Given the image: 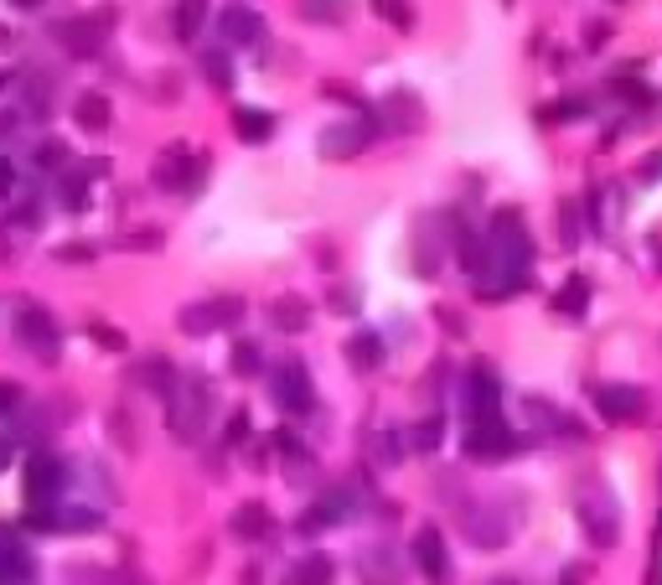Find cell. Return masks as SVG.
I'll return each instance as SVG.
<instances>
[{"instance_id": "cell-1", "label": "cell", "mask_w": 662, "mask_h": 585, "mask_svg": "<svg viewBox=\"0 0 662 585\" xmlns=\"http://www.w3.org/2000/svg\"><path fill=\"white\" fill-rule=\"evenodd\" d=\"M114 21H120V5H93V11H83V16H67V21H58L52 27V36L62 42V52L78 62H93L99 52H104V36L114 31Z\"/></svg>"}, {"instance_id": "cell-2", "label": "cell", "mask_w": 662, "mask_h": 585, "mask_svg": "<svg viewBox=\"0 0 662 585\" xmlns=\"http://www.w3.org/2000/svg\"><path fill=\"white\" fill-rule=\"evenodd\" d=\"M208 409H212L208 378L186 373V383H177V394H171V435L177 440H197L202 425H208Z\"/></svg>"}, {"instance_id": "cell-3", "label": "cell", "mask_w": 662, "mask_h": 585, "mask_svg": "<svg viewBox=\"0 0 662 585\" xmlns=\"http://www.w3.org/2000/svg\"><path fill=\"white\" fill-rule=\"evenodd\" d=\"M373 135H378V115H367V109H362L358 120L327 124V130H321V146H316V151L327 155V161H352V155H362L367 146H373Z\"/></svg>"}, {"instance_id": "cell-4", "label": "cell", "mask_w": 662, "mask_h": 585, "mask_svg": "<svg viewBox=\"0 0 662 585\" xmlns=\"http://www.w3.org/2000/svg\"><path fill=\"white\" fill-rule=\"evenodd\" d=\"M16 342L31 347L36 358H58V321H52V311L36 306V301H21V311H16Z\"/></svg>"}, {"instance_id": "cell-5", "label": "cell", "mask_w": 662, "mask_h": 585, "mask_svg": "<svg viewBox=\"0 0 662 585\" xmlns=\"http://www.w3.org/2000/svg\"><path fill=\"white\" fill-rule=\"evenodd\" d=\"M512 446H517V435L508 431L502 415H482L466 431V456H477V462H502V456H512Z\"/></svg>"}, {"instance_id": "cell-6", "label": "cell", "mask_w": 662, "mask_h": 585, "mask_svg": "<svg viewBox=\"0 0 662 585\" xmlns=\"http://www.w3.org/2000/svg\"><path fill=\"white\" fill-rule=\"evenodd\" d=\"M424 99L414 89H393L378 109V130H393V135H420L424 130Z\"/></svg>"}, {"instance_id": "cell-7", "label": "cell", "mask_w": 662, "mask_h": 585, "mask_svg": "<svg viewBox=\"0 0 662 585\" xmlns=\"http://www.w3.org/2000/svg\"><path fill=\"white\" fill-rule=\"evenodd\" d=\"M21 482H27V502L31 508H47L52 497L62 493V482H67V466H62V456H31L27 471H21Z\"/></svg>"}, {"instance_id": "cell-8", "label": "cell", "mask_w": 662, "mask_h": 585, "mask_svg": "<svg viewBox=\"0 0 662 585\" xmlns=\"http://www.w3.org/2000/svg\"><path fill=\"white\" fill-rule=\"evenodd\" d=\"M590 404L601 409L605 420H636V415L647 409L642 389H632V383H595V389H590Z\"/></svg>"}, {"instance_id": "cell-9", "label": "cell", "mask_w": 662, "mask_h": 585, "mask_svg": "<svg viewBox=\"0 0 662 585\" xmlns=\"http://www.w3.org/2000/svg\"><path fill=\"white\" fill-rule=\"evenodd\" d=\"M270 389L290 415H305V409H311V373H305V363H280L274 378H270Z\"/></svg>"}, {"instance_id": "cell-10", "label": "cell", "mask_w": 662, "mask_h": 585, "mask_svg": "<svg viewBox=\"0 0 662 585\" xmlns=\"http://www.w3.org/2000/svg\"><path fill=\"white\" fill-rule=\"evenodd\" d=\"M579 524L590 534V544H616V534H621V518H616V502L605 493H590L579 502Z\"/></svg>"}, {"instance_id": "cell-11", "label": "cell", "mask_w": 662, "mask_h": 585, "mask_svg": "<svg viewBox=\"0 0 662 585\" xmlns=\"http://www.w3.org/2000/svg\"><path fill=\"white\" fill-rule=\"evenodd\" d=\"M217 31H223V42L248 47V42H259V36H264V16H259V11H248V5H228V11H217Z\"/></svg>"}, {"instance_id": "cell-12", "label": "cell", "mask_w": 662, "mask_h": 585, "mask_svg": "<svg viewBox=\"0 0 662 585\" xmlns=\"http://www.w3.org/2000/svg\"><path fill=\"white\" fill-rule=\"evenodd\" d=\"M73 120H78V130H83V135H104V130H109V120H114L109 93H104V89H83L78 99H73Z\"/></svg>"}, {"instance_id": "cell-13", "label": "cell", "mask_w": 662, "mask_h": 585, "mask_svg": "<svg viewBox=\"0 0 662 585\" xmlns=\"http://www.w3.org/2000/svg\"><path fill=\"white\" fill-rule=\"evenodd\" d=\"M414 559H420V570L430 581H451V555H445V539H440V528H420L414 534Z\"/></svg>"}, {"instance_id": "cell-14", "label": "cell", "mask_w": 662, "mask_h": 585, "mask_svg": "<svg viewBox=\"0 0 662 585\" xmlns=\"http://www.w3.org/2000/svg\"><path fill=\"white\" fill-rule=\"evenodd\" d=\"M466 404H471V420H482V415H502L497 404H502V389H497V373L486 368H471L466 378Z\"/></svg>"}, {"instance_id": "cell-15", "label": "cell", "mask_w": 662, "mask_h": 585, "mask_svg": "<svg viewBox=\"0 0 662 585\" xmlns=\"http://www.w3.org/2000/svg\"><path fill=\"white\" fill-rule=\"evenodd\" d=\"M130 378H135L140 389L161 394V399H171V394H177V373H171V363H166V358H146V363L130 373Z\"/></svg>"}, {"instance_id": "cell-16", "label": "cell", "mask_w": 662, "mask_h": 585, "mask_svg": "<svg viewBox=\"0 0 662 585\" xmlns=\"http://www.w3.org/2000/svg\"><path fill=\"white\" fill-rule=\"evenodd\" d=\"M228 528H233V534H239V539H248V544H254V539H270V508H264V502H243L239 513H233V518H228Z\"/></svg>"}, {"instance_id": "cell-17", "label": "cell", "mask_w": 662, "mask_h": 585, "mask_svg": "<svg viewBox=\"0 0 662 585\" xmlns=\"http://www.w3.org/2000/svg\"><path fill=\"white\" fill-rule=\"evenodd\" d=\"M270 321L280 327V332H290V337H296V332H305V327H311V306H305L301 296H280V301L270 306Z\"/></svg>"}, {"instance_id": "cell-18", "label": "cell", "mask_w": 662, "mask_h": 585, "mask_svg": "<svg viewBox=\"0 0 662 585\" xmlns=\"http://www.w3.org/2000/svg\"><path fill=\"white\" fill-rule=\"evenodd\" d=\"M233 130H239L243 146H264L274 135V115H264V109H233Z\"/></svg>"}, {"instance_id": "cell-19", "label": "cell", "mask_w": 662, "mask_h": 585, "mask_svg": "<svg viewBox=\"0 0 662 585\" xmlns=\"http://www.w3.org/2000/svg\"><path fill=\"white\" fill-rule=\"evenodd\" d=\"M331 575H336V565L327 555H305L301 565H290L285 585H331Z\"/></svg>"}, {"instance_id": "cell-20", "label": "cell", "mask_w": 662, "mask_h": 585, "mask_svg": "<svg viewBox=\"0 0 662 585\" xmlns=\"http://www.w3.org/2000/svg\"><path fill=\"white\" fill-rule=\"evenodd\" d=\"M202 21H208V0H177V5H171V31H177L181 42L197 36Z\"/></svg>"}, {"instance_id": "cell-21", "label": "cell", "mask_w": 662, "mask_h": 585, "mask_svg": "<svg viewBox=\"0 0 662 585\" xmlns=\"http://www.w3.org/2000/svg\"><path fill=\"white\" fill-rule=\"evenodd\" d=\"M347 363L362 373H373L383 363V342L373 337V332H358V337H347Z\"/></svg>"}, {"instance_id": "cell-22", "label": "cell", "mask_w": 662, "mask_h": 585, "mask_svg": "<svg viewBox=\"0 0 662 585\" xmlns=\"http://www.w3.org/2000/svg\"><path fill=\"white\" fill-rule=\"evenodd\" d=\"M197 62H202V73H208V83H212L217 93L233 89V58H228L223 47H208V52H202Z\"/></svg>"}, {"instance_id": "cell-23", "label": "cell", "mask_w": 662, "mask_h": 585, "mask_svg": "<svg viewBox=\"0 0 662 585\" xmlns=\"http://www.w3.org/2000/svg\"><path fill=\"white\" fill-rule=\"evenodd\" d=\"M585 301H590V280L570 275V280H564V290L554 296V311H564V316H585Z\"/></svg>"}, {"instance_id": "cell-24", "label": "cell", "mask_w": 662, "mask_h": 585, "mask_svg": "<svg viewBox=\"0 0 662 585\" xmlns=\"http://www.w3.org/2000/svg\"><path fill=\"white\" fill-rule=\"evenodd\" d=\"M554 228H559V244L564 249L579 244V202H574V197H564V202L554 208Z\"/></svg>"}, {"instance_id": "cell-25", "label": "cell", "mask_w": 662, "mask_h": 585, "mask_svg": "<svg viewBox=\"0 0 662 585\" xmlns=\"http://www.w3.org/2000/svg\"><path fill=\"white\" fill-rule=\"evenodd\" d=\"M590 104L579 99V93H570V99H559V104H543L539 109V124H570V120H579Z\"/></svg>"}, {"instance_id": "cell-26", "label": "cell", "mask_w": 662, "mask_h": 585, "mask_svg": "<svg viewBox=\"0 0 662 585\" xmlns=\"http://www.w3.org/2000/svg\"><path fill=\"white\" fill-rule=\"evenodd\" d=\"M177 327H181V332H192V337H208V332H217L212 301H208V306H186V311L177 316Z\"/></svg>"}, {"instance_id": "cell-27", "label": "cell", "mask_w": 662, "mask_h": 585, "mask_svg": "<svg viewBox=\"0 0 662 585\" xmlns=\"http://www.w3.org/2000/svg\"><path fill=\"white\" fill-rule=\"evenodd\" d=\"M342 0H301V21H316V27H331V21H342Z\"/></svg>"}, {"instance_id": "cell-28", "label": "cell", "mask_w": 662, "mask_h": 585, "mask_svg": "<svg viewBox=\"0 0 662 585\" xmlns=\"http://www.w3.org/2000/svg\"><path fill=\"white\" fill-rule=\"evenodd\" d=\"M58 528L93 534V528H104V513H93V508H62V513H58Z\"/></svg>"}, {"instance_id": "cell-29", "label": "cell", "mask_w": 662, "mask_h": 585, "mask_svg": "<svg viewBox=\"0 0 662 585\" xmlns=\"http://www.w3.org/2000/svg\"><path fill=\"white\" fill-rule=\"evenodd\" d=\"M58 197L67 213H83L89 208V186H83V177H58Z\"/></svg>"}, {"instance_id": "cell-30", "label": "cell", "mask_w": 662, "mask_h": 585, "mask_svg": "<svg viewBox=\"0 0 662 585\" xmlns=\"http://www.w3.org/2000/svg\"><path fill=\"white\" fill-rule=\"evenodd\" d=\"M445 440V420L440 415H424L420 425H414V451H435Z\"/></svg>"}, {"instance_id": "cell-31", "label": "cell", "mask_w": 662, "mask_h": 585, "mask_svg": "<svg viewBox=\"0 0 662 585\" xmlns=\"http://www.w3.org/2000/svg\"><path fill=\"white\" fill-rule=\"evenodd\" d=\"M373 11L389 21V27H398V31H414V11L404 5V0H373Z\"/></svg>"}, {"instance_id": "cell-32", "label": "cell", "mask_w": 662, "mask_h": 585, "mask_svg": "<svg viewBox=\"0 0 662 585\" xmlns=\"http://www.w3.org/2000/svg\"><path fill=\"white\" fill-rule=\"evenodd\" d=\"M611 89L621 93L627 104H642V109H652V99H658V89H647V83H636V78H616Z\"/></svg>"}, {"instance_id": "cell-33", "label": "cell", "mask_w": 662, "mask_h": 585, "mask_svg": "<svg viewBox=\"0 0 662 585\" xmlns=\"http://www.w3.org/2000/svg\"><path fill=\"white\" fill-rule=\"evenodd\" d=\"M89 337L99 342V347H109V352H124V347H130L124 332H120V327H109V321H89Z\"/></svg>"}, {"instance_id": "cell-34", "label": "cell", "mask_w": 662, "mask_h": 585, "mask_svg": "<svg viewBox=\"0 0 662 585\" xmlns=\"http://www.w3.org/2000/svg\"><path fill=\"white\" fill-rule=\"evenodd\" d=\"M52 259L58 265H89V259H99V244H58Z\"/></svg>"}, {"instance_id": "cell-35", "label": "cell", "mask_w": 662, "mask_h": 585, "mask_svg": "<svg viewBox=\"0 0 662 585\" xmlns=\"http://www.w3.org/2000/svg\"><path fill=\"white\" fill-rule=\"evenodd\" d=\"M321 93H327L331 104H352V109L362 115V93L352 89V83H336V78H327V83H321Z\"/></svg>"}, {"instance_id": "cell-36", "label": "cell", "mask_w": 662, "mask_h": 585, "mask_svg": "<svg viewBox=\"0 0 662 585\" xmlns=\"http://www.w3.org/2000/svg\"><path fill=\"white\" fill-rule=\"evenodd\" d=\"M233 368H239L243 378L259 373V347H254V342H239V347H233Z\"/></svg>"}, {"instance_id": "cell-37", "label": "cell", "mask_w": 662, "mask_h": 585, "mask_svg": "<svg viewBox=\"0 0 662 585\" xmlns=\"http://www.w3.org/2000/svg\"><path fill=\"white\" fill-rule=\"evenodd\" d=\"M212 316H217V327H228V321L243 316V301L239 296H217V301H212Z\"/></svg>"}, {"instance_id": "cell-38", "label": "cell", "mask_w": 662, "mask_h": 585, "mask_svg": "<svg viewBox=\"0 0 662 585\" xmlns=\"http://www.w3.org/2000/svg\"><path fill=\"white\" fill-rule=\"evenodd\" d=\"M223 440H228V446H243V440H248V409H233V420L223 425Z\"/></svg>"}, {"instance_id": "cell-39", "label": "cell", "mask_w": 662, "mask_h": 585, "mask_svg": "<svg viewBox=\"0 0 662 585\" xmlns=\"http://www.w3.org/2000/svg\"><path fill=\"white\" fill-rule=\"evenodd\" d=\"M181 99V78L177 73H161V78H155V104H177Z\"/></svg>"}, {"instance_id": "cell-40", "label": "cell", "mask_w": 662, "mask_h": 585, "mask_svg": "<svg viewBox=\"0 0 662 585\" xmlns=\"http://www.w3.org/2000/svg\"><path fill=\"white\" fill-rule=\"evenodd\" d=\"M62 161H67V146H58V140L36 146V166H47V171H52V166H62Z\"/></svg>"}, {"instance_id": "cell-41", "label": "cell", "mask_w": 662, "mask_h": 585, "mask_svg": "<svg viewBox=\"0 0 662 585\" xmlns=\"http://www.w3.org/2000/svg\"><path fill=\"white\" fill-rule=\"evenodd\" d=\"M16 409H21V389L0 378V420H5V415H16Z\"/></svg>"}, {"instance_id": "cell-42", "label": "cell", "mask_w": 662, "mask_h": 585, "mask_svg": "<svg viewBox=\"0 0 662 585\" xmlns=\"http://www.w3.org/2000/svg\"><path fill=\"white\" fill-rule=\"evenodd\" d=\"M611 21H590V27H585V47H590V52H595V47H605V42H611Z\"/></svg>"}, {"instance_id": "cell-43", "label": "cell", "mask_w": 662, "mask_h": 585, "mask_svg": "<svg viewBox=\"0 0 662 585\" xmlns=\"http://www.w3.org/2000/svg\"><path fill=\"white\" fill-rule=\"evenodd\" d=\"M331 311H342V316L358 311V290H352V285H336V290H331Z\"/></svg>"}, {"instance_id": "cell-44", "label": "cell", "mask_w": 662, "mask_h": 585, "mask_svg": "<svg viewBox=\"0 0 662 585\" xmlns=\"http://www.w3.org/2000/svg\"><path fill=\"white\" fill-rule=\"evenodd\" d=\"M124 249H161V228H146V233H130Z\"/></svg>"}, {"instance_id": "cell-45", "label": "cell", "mask_w": 662, "mask_h": 585, "mask_svg": "<svg viewBox=\"0 0 662 585\" xmlns=\"http://www.w3.org/2000/svg\"><path fill=\"white\" fill-rule=\"evenodd\" d=\"M435 316L445 321V332H455V337H466V321H461V316H455L451 306H440V311H435Z\"/></svg>"}, {"instance_id": "cell-46", "label": "cell", "mask_w": 662, "mask_h": 585, "mask_svg": "<svg viewBox=\"0 0 662 585\" xmlns=\"http://www.w3.org/2000/svg\"><path fill=\"white\" fill-rule=\"evenodd\" d=\"M11 182H16V166H11V161H5V155H0V197H5V192H11Z\"/></svg>"}, {"instance_id": "cell-47", "label": "cell", "mask_w": 662, "mask_h": 585, "mask_svg": "<svg viewBox=\"0 0 662 585\" xmlns=\"http://www.w3.org/2000/svg\"><path fill=\"white\" fill-rule=\"evenodd\" d=\"M636 177H647V182H658V177H662V155H647V166H642Z\"/></svg>"}, {"instance_id": "cell-48", "label": "cell", "mask_w": 662, "mask_h": 585, "mask_svg": "<svg viewBox=\"0 0 662 585\" xmlns=\"http://www.w3.org/2000/svg\"><path fill=\"white\" fill-rule=\"evenodd\" d=\"M5 466H11V440L0 435V471H5Z\"/></svg>"}, {"instance_id": "cell-49", "label": "cell", "mask_w": 662, "mask_h": 585, "mask_svg": "<svg viewBox=\"0 0 662 585\" xmlns=\"http://www.w3.org/2000/svg\"><path fill=\"white\" fill-rule=\"evenodd\" d=\"M16 124H21V120H16V115H0V135H11Z\"/></svg>"}, {"instance_id": "cell-50", "label": "cell", "mask_w": 662, "mask_h": 585, "mask_svg": "<svg viewBox=\"0 0 662 585\" xmlns=\"http://www.w3.org/2000/svg\"><path fill=\"white\" fill-rule=\"evenodd\" d=\"M5 5H16V11H36L42 0H5Z\"/></svg>"}, {"instance_id": "cell-51", "label": "cell", "mask_w": 662, "mask_h": 585, "mask_svg": "<svg viewBox=\"0 0 662 585\" xmlns=\"http://www.w3.org/2000/svg\"><path fill=\"white\" fill-rule=\"evenodd\" d=\"M11 83H16V73H0V93L11 89Z\"/></svg>"}, {"instance_id": "cell-52", "label": "cell", "mask_w": 662, "mask_h": 585, "mask_svg": "<svg viewBox=\"0 0 662 585\" xmlns=\"http://www.w3.org/2000/svg\"><path fill=\"white\" fill-rule=\"evenodd\" d=\"M564 585H579V570H570V575H564Z\"/></svg>"}, {"instance_id": "cell-53", "label": "cell", "mask_w": 662, "mask_h": 585, "mask_svg": "<svg viewBox=\"0 0 662 585\" xmlns=\"http://www.w3.org/2000/svg\"><path fill=\"white\" fill-rule=\"evenodd\" d=\"M497 585H517V581H512V575H502V581H497Z\"/></svg>"}, {"instance_id": "cell-54", "label": "cell", "mask_w": 662, "mask_h": 585, "mask_svg": "<svg viewBox=\"0 0 662 585\" xmlns=\"http://www.w3.org/2000/svg\"><path fill=\"white\" fill-rule=\"evenodd\" d=\"M0 259H5V239H0Z\"/></svg>"}, {"instance_id": "cell-55", "label": "cell", "mask_w": 662, "mask_h": 585, "mask_svg": "<svg viewBox=\"0 0 662 585\" xmlns=\"http://www.w3.org/2000/svg\"><path fill=\"white\" fill-rule=\"evenodd\" d=\"M130 585H146V581H130Z\"/></svg>"}, {"instance_id": "cell-56", "label": "cell", "mask_w": 662, "mask_h": 585, "mask_svg": "<svg viewBox=\"0 0 662 585\" xmlns=\"http://www.w3.org/2000/svg\"><path fill=\"white\" fill-rule=\"evenodd\" d=\"M0 585H5V581H0Z\"/></svg>"}]
</instances>
